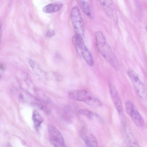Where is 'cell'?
<instances>
[{"label": "cell", "instance_id": "obj_11", "mask_svg": "<svg viewBox=\"0 0 147 147\" xmlns=\"http://www.w3.org/2000/svg\"><path fill=\"white\" fill-rule=\"evenodd\" d=\"M78 3L83 13L90 19L93 18L94 14L90 3L89 1H78Z\"/></svg>", "mask_w": 147, "mask_h": 147}, {"label": "cell", "instance_id": "obj_18", "mask_svg": "<svg viewBox=\"0 0 147 147\" xmlns=\"http://www.w3.org/2000/svg\"><path fill=\"white\" fill-rule=\"evenodd\" d=\"M55 34V30L53 29L48 30L46 33V36L48 38H51L54 36Z\"/></svg>", "mask_w": 147, "mask_h": 147}, {"label": "cell", "instance_id": "obj_7", "mask_svg": "<svg viewBox=\"0 0 147 147\" xmlns=\"http://www.w3.org/2000/svg\"><path fill=\"white\" fill-rule=\"evenodd\" d=\"M80 136L87 147H98L96 137L87 128L84 127L82 129Z\"/></svg>", "mask_w": 147, "mask_h": 147}, {"label": "cell", "instance_id": "obj_4", "mask_svg": "<svg viewBox=\"0 0 147 147\" xmlns=\"http://www.w3.org/2000/svg\"><path fill=\"white\" fill-rule=\"evenodd\" d=\"M70 17L75 34L79 35L83 37L85 30L84 25L78 6H76L72 8L70 13Z\"/></svg>", "mask_w": 147, "mask_h": 147}, {"label": "cell", "instance_id": "obj_15", "mask_svg": "<svg viewBox=\"0 0 147 147\" xmlns=\"http://www.w3.org/2000/svg\"><path fill=\"white\" fill-rule=\"evenodd\" d=\"M125 147H140L138 142L133 138L128 137L125 143Z\"/></svg>", "mask_w": 147, "mask_h": 147}, {"label": "cell", "instance_id": "obj_21", "mask_svg": "<svg viewBox=\"0 0 147 147\" xmlns=\"http://www.w3.org/2000/svg\"><path fill=\"white\" fill-rule=\"evenodd\" d=\"M5 66L3 64L1 63H0V70L1 71L4 70L5 69Z\"/></svg>", "mask_w": 147, "mask_h": 147}, {"label": "cell", "instance_id": "obj_10", "mask_svg": "<svg viewBox=\"0 0 147 147\" xmlns=\"http://www.w3.org/2000/svg\"><path fill=\"white\" fill-rule=\"evenodd\" d=\"M18 94V98L21 101L37 105L40 108L42 107V105L38 101L25 91L20 90Z\"/></svg>", "mask_w": 147, "mask_h": 147}, {"label": "cell", "instance_id": "obj_1", "mask_svg": "<svg viewBox=\"0 0 147 147\" xmlns=\"http://www.w3.org/2000/svg\"><path fill=\"white\" fill-rule=\"evenodd\" d=\"M97 49L105 60L116 69L120 67L118 60L112 49L107 42L103 34L100 31L95 34Z\"/></svg>", "mask_w": 147, "mask_h": 147}, {"label": "cell", "instance_id": "obj_5", "mask_svg": "<svg viewBox=\"0 0 147 147\" xmlns=\"http://www.w3.org/2000/svg\"><path fill=\"white\" fill-rule=\"evenodd\" d=\"M127 75L131 80L133 86L138 96L143 99L146 98V87L139 79L137 74L132 69H129Z\"/></svg>", "mask_w": 147, "mask_h": 147}, {"label": "cell", "instance_id": "obj_19", "mask_svg": "<svg viewBox=\"0 0 147 147\" xmlns=\"http://www.w3.org/2000/svg\"><path fill=\"white\" fill-rule=\"evenodd\" d=\"M28 62L31 68L33 69L35 67V61L31 58H29L27 59Z\"/></svg>", "mask_w": 147, "mask_h": 147}, {"label": "cell", "instance_id": "obj_22", "mask_svg": "<svg viewBox=\"0 0 147 147\" xmlns=\"http://www.w3.org/2000/svg\"><path fill=\"white\" fill-rule=\"evenodd\" d=\"M2 76L0 74V79H1L2 78Z\"/></svg>", "mask_w": 147, "mask_h": 147}, {"label": "cell", "instance_id": "obj_14", "mask_svg": "<svg viewBox=\"0 0 147 147\" xmlns=\"http://www.w3.org/2000/svg\"><path fill=\"white\" fill-rule=\"evenodd\" d=\"M32 119L35 128L38 129L42 123L43 120L39 112L36 110L33 111Z\"/></svg>", "mask_w": 147, "mask_h": 147}, {"label": "cell", "instance_id": "obj_13", "mask_svg": "<svg viewBox=\"0 0 147 147\" xmlns=\"http://www.w3.org/2000/svg\"><path fill=\"white\" fill-rule=\"evenodd\" d=\"M134 123L137 126L142 127L144 124V122L143 118L137 110L134 109L129 115Z\"/></svg>", "mask_w": 147, "mask_h": 147}, {"label": "cell", "instance_id": "obj_17", "mask_svg": "<svg viewBox=\"0 0 147 147\" xmlns=\"http://www.w3.org/2000/svg\"><path fill=\"white\" fill-rule=\"evenodd\" d=\"M125 105L126 111L130 115L131 113L135 109L134 105L131 101L128 100L126 102Z\"/></svg>", "mask_w": 147, "mask_h": 147}, {"label": "cell", "instance_id": "obj_8", "mask_svg": "<svg viewBox=\"0 0 147 147\" xmlns=\"http://www.w3.org/2000/svg\"><path fill=\"white\" fill-rule=\"evenodd\" d=\"M98 2L110 18L115 23H117L118 17L114 5L110 0H100Z\"/></svg>", "mask_w": 147, "mask_h": 147}, {"label": "cell", "instance_id": "obj_6", "mask_svg": "<svg viewBox=\"0 0 147 147\" xmlns=\"http://www.w3.org/2000/svg\"><path fill=\"white\" fill-rule=\"evenodd\" d=\"M48 131L50 142L54 147H65L62 135L55 126L49 125Z\"/></svg>", "mask_w": 147, "mask_h": 147}, {"label": "cell", "instance_id": "obj_9", "mask_svg": "<svg viewBox=\"0 0 147 147\" xmlns=\"http://www.w3.org/2000/svg\"><path fill=\"white\" fill-rule=\"evenodd\" d=\"M111 98L115 107L119 114L123 113V107L119 95L114 85L111 83L109 84Z\"/></svg>", "mask_w": 147, "mask_h": 147}, {"label": "cell", "instance_id": "obj_2", "mask_svg": "<svg viewBox=\"0 0 147 147\" xmlns=\"http://www.w3.org/2000/svg\"><path fill=\"white\" fill-rule=\"evenodd\" d=\"M69 95L74 100L82 101L89 105L99 107L102 103L95 96L86 90H74L70 91Z\"/></svg>", "mask_w": 147, "mask_h": 147}, {"label": "cell", "instance_id": "obj_16", "mask_svg": "<svg viewBox=\"0 0 147 147\" xmlns=\"http://www.w3.org/2000/svg\"><path fill=\"white\" fill-rule=\"evenodd\" d=\"M79 112L81 114L85 116L90 119H92L96 115L92 111L86 109H80Z\"/></svg>", "mask_w": 147, "mask_h": 147}, {"label": "cell", "instance_id": "obj_12", "mask_svg": "<svg viewBox=\"0 0 147 147\" xmlns=\"http://www.w3.org/2000/svg\"><path fill=\"white\" fill-rule=\"evenodd\" d=\"M63 4L60 3H54L49 4L43 8V11L47 13L57 12L63 7Z\"/></svg>", "mask_w": 147, "mask_h": 147}, {"label": "cell", "instance_id": "obj_3", "mask_svg": "<svg viewBox=\"0 0 147 147\" xmlns=\"http://www.w3.org/2000/svg\"><path fill=\"white\" fill-rule=\"evenodd\" d=\"M72 42L78 53L81 55L86 63L90 66L94 64L92 55L86 45L83 37L75 34L72 37Z\"/></svg>", "mask_w": 147, "mask_h": 147}, {"label": "cell", "instance_id": "obj_20", "mask_svg": "<svg viewBox=\"0 0 147 147\" xmlns=\"http://www.w3.org/2000/svg\"><path fill=\"white\" fill-rule=\"evenodd\" d=\"M2 37V30H1V20L0 19V43L1 39Z\"/></svg>", "mask_w": 147, "mask_h": 147}]
</instances>
